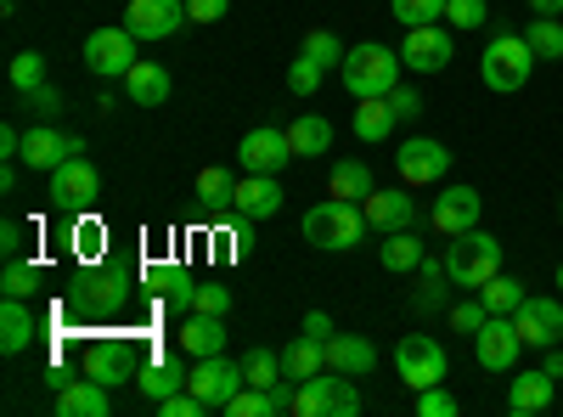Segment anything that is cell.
<instances>
[{
    "label": "cell",
    "mask_w": 563,
    "mask_h": 417,
    "mask_svg": "<svg viewBox=\"0 0 563 417\" xmlns=\"http://www.w3.org/2000/svg\"><path fill=\"white\" fill-rule=\"evenodd\" d=\"M389 12H395L406 29H417V23H440V18H445V0H389Z\"/></svg>",
    "instance_id": "ab89813d"
},
{
    "label": "cell",
    "mask_w": 563,
    "mask_h": 417,
    "mask_svg": "<svg viewBox=\"0 0 563 417\" xmlns=\"http://www.w3.org/2000/svg\"><path fill=\"white\" fill-rule=\"evenodd\" d=\"M231 193H238V180H231V169H220V164L198 169V204L220 209V204H231Z\"/></svg>",
    "instance_id": "8d00e7d4"
},
{
    "label": "cell",
    "mask_w": 563,
    "mask_h": 417,
    "mask_svg": "<svg viewBox=\"0 0 563 417\" xmlns=\"http://www.w3.org/2000/svg\"><path fill=\"white\" fill-rule=\"evenodd\" d=\"M299 57H310V63H321V68H339L350 52H344V40H339L333 29H310L305 45H299Z\"/></svg>",
    "instance_id": "d590c367"
},
{
    "label": "cell",
    "mask_w": 563,
    "mask_h": 417,
    "mask_svg": "<svg viewBox=\"0 0 563 417\" xmlns=\"http://www.w3.org/2000/svg\"><path fill=\"white\" fill-rule=\"evenodd\" d=\"M395 373H400V384H411V389H429V384H445L451 355H445L440 339H429V333H406V339L395 344Z\"/></svg>",
    "instance_id": "8992f818"
},
{
    "label": "cell",
    "mask_w": 563,
    "mask_h": 417,
    "mask_svg": "<svg viewBox=\"0 0 563 417\" xmlns=\"http://www.w3.org/2000/svg\"><path fill=\"white\" fill-rule=\"evenodd\" d=\"M451 57H456V45H451V34H445L440 23H417V29H406L400 63H406L411 74H445Z\"/></svg>",
    "instance_id": "5bb4252c"
},
{
    "label": "cell",
    "mask_w": 563,
    "mask_h": 417,
    "mask_svg": "<svg viewBox=\"0 0 563 417\" xmlns=\"http://www.w3.org/2000/svg\"><path fill=\"white\" fill-rule=\"evenodd\" d=\"M445 283L451 276H422V294H417V310H440L451 294H445Z\"/></svg>",
    "instance_id": "f907efd6"
},
{
    "label": "cell",
    "mask_w": 563,
    "mask_h": 417,
    "mask_svg": "<svg viewBox=\"0 0 563 417\" xmlns=\"http://www.w3.org/2000/svg\"><path fill=\"white\" fill-rule=\"evenodd\" d=\"M52 198L63 215H90L97 209V198H102V175H97V164H90L85 153L79 158H68V164H57L52 169Z\"/></svg>",
    "instance_id": "52a82bcc"
},
{
    "label": "cell",
    "mask_w": 563,
    "mask_h": 417,
    "mask_svg": "<svg viewBox=\"0 0 563 417\" xmlns=\"http://www.w3.org/2000/svg\"><path fill=\"white\" fill-rule=\"evenodd\" d=\"M158 406V417H209V406L192 395V389H175V395H164V400H153Z\"/></svg>",
    "instance_id": "bcb514c9"
},
{
    "label": "cell",
    "mask_w": 563,
    "mask_h": 417,
    "mask_svg": "<svg viewBox=\"0 0 563 417\" xmlns=\"http://www.w3.org/2000/svg\"><path fill=\"white\" fill-rule=\"evenodd\" d=\"M243 378L254 384V389H271V384H282L288 373H282V350H265V344H254L249 355H243Z\"/></svg>",
    "instance_id": "e575fe53"
},
{
    "label": "cell",
    "mask_w": 563,
    "mask_h": 417,
    "mask_svg": "<svg viewBox=\"0 0 563 417\" xmlns=\"http://www.w3.org/2000/svg\"><path fill=\"white\" fill-rule=\"evenodd\" d=\"M321 79H327V68H321V63H310V57H299V63L288 68L294 97H316V90H321Z\"/></svg>",
    "instance_id": "7dc6e473"
},
{
    "label": "cell",
    "mask_w": 563,
    "mask_h": 417,
    "mask_svg": "<svg viewBox=\"0 0 563 417\" xmlns=\"http://www.w3.org/2000/svg\"><path fill=\"white\" fill-rule=\"evenodd\" d=\"M124 97H130L135 108H164V102H169V68L135 63V68L124 74Z\"/></svg>",
    "instance_id": "d4e9b609"
},
{
    "label": "cell",
    "mask_w": 563,
    "mask_h": 417,
    "mask_svg": "<svg viewBox=\"0 0 563 417\" xmlns=\"http://www.w3.org/2000/svg\"><path fill=\"white\" fill-rule=\"evenodd\" d=\"M327 198L366 204V198H372V169H366L361 158H344V164H333V175H327Z\"/></svg>",
    "instance_id": "4dcf8cb0"
},
{
    "label": "cell",
    "mask_w": 563,
    "mask_h": 417,
    "mask_svg": "<svg viewBox=\"0 0 563 417\" xmlns=\"http://www.w3.org/2000/svg\"><path fill=\"white\" fill-rule=\"evenodd\" d=\"M192 310L225 316V310H231V288H220V283H198V305H192Z\"/></svg>",
    "instance_id": "681fc988"
},
{
    "label": "cell",
    "mask_w": 563,
    "mask_h": 417,
    "mask_svg": "<svg viewBox=\"0 0 563 417\" xmlns=\"http://www.w3.org/2000/svg\"><path fill=\"white\" fill-rule=\"evenodd\" d=\"M479 215H485V198H479L474 187H445V193L434 198V209H429V220H434L440 238H462V231H474Z\"/></svg>",
    "instance_id": "e0dca14e"
},
{
    "label": "cell",
    "mask_w": 563,
    "mask_h": 417,
    "mask_svg": "<svg viewBox=\"0 0 563 417\" xmlns=\"http://www.w3.org/2000/svg\"><path fill=\"white\" fill-rule=\"evenodd\" d=\"M238 164L249 175H282L294 164V142H288V130H276V124H260L249 130L243 142H238Z\"/></svg>",
    "instance_id": "4fadbf2b"
},
{
    "label": "cell",
    "mask_w": 563,
    "mask_h": 417,
    "mask_svg": "<svg viewBox=\"0 0 563 417\" xmlns=\"http://www.w3.org/2000/svg\"><path fill=\"white\" fill-rule=\"evenodd\" d=\"M0 158H23V130L18 124H0Z\"/></svg>",
    "instance_id": "11a10c76"
},
{
    "label": "cell",
    "mask_w": 563,
    "mask_h": 417,
    "mask_svg": "<svg viewBox=\"0 0 563 417\" xmlns=\"http://www.w3.org/2000/svg\"><path fill=\"white\" fill-rule=\"evenodd\" d=\"M18 108H29L34 119H57L63 113V90L57 85H34V90H23V97H18Z\"/></svg>",
    "instance_id": "7bdbcfd3"
},
{
    "label": "cell",
    "mask_w": 563,
    "mask_h": 417,
    "mask_svg": "<svg viewBox=\"0 0 563 417\" xmlns=\"http://www.w3.org/2000/svg\"><path fill=\"white\" fill-rule=\"evenodd\" d=\"M0 12H7V18H12V12H18V0H0Z\"/></svg>",
    "instance_id": "680465c9"
},
{
    "label": "cell",
    "mask_w": 563,
    "mask_h": 417,
    "mask_svg": "<svg viewBox=\"0 0 563 417\" xmlns=\"http://www.w3.org/2000/svg\"><path fill=\"white\" fill-rule=\"evenodd\" d=\"M501 271V243L490 238V231H462V238H451L445 249V276L456 288H485L490 276Z\"/></svg>",
    "instance_id": "277c9868"
},
{
    "label": "cell",
    "mask_w": 563,
    "mask_h": 417,
    "mask_svg": "<svg viewBox=\"0 0 563 417\" xmlns=\"http://www.w3.org/2000/svg\"><path fill=\"white\" fill-rule=\"evenodd\" d=\"M180 350L186 355H220L225 350V316H209V310H192L180 321Z\"/></svg>",
    "instance_id": "cb8c5ba5"
},
{
    "label": "cell",
    "mask_w": 563,
    "mask_h": 417,
    "mask_svg": "<svg viewBox=\"0 0 563 417\" xmlns=\"http://www.w3.org/2000/svg\"><path fill=\"white\" fill-rule=\"evenodd\" d=\"M361 215H366V226L372 231H406V226H417V198H411V187H389V193H378L372 187V198L361 204Z\"/></svg>",
    "instance_id": "ffe728a7"
},
{
    "label": "cell",
    "mask_w": 563,
    "mask_h": 417,
    "mask_svg": "<svg viewBox=\"0 0 563 417\" xmlns=\"http://www.w3.org/2000/svg\"><path fill=\"white\" fill-rule=\"evenodd\" d=\"M395 169H400V187H434L451 169V147H440L434 135H411V142L395 147Z\"/></svg>",
    "instance_id": "8fae6325"
},
{
    "label": "cell",
    "mask_w": 563,
    "mask_h": 417,
    "mask_svg": "<svg viewBox=\"0 0 563 417\" xmlns=\"http://www.w3.org/2000/svg\"><path fill=\"white\" fill-rule=\"evenodd\" d=\"M34 85H45V57H40V52L12 57V90L23 97V90H34Z\"/></svg>",
    "instance_id": "f6af8a7d"
},
{
    "label": "cell",
    "mask_w": 563,
    "mask_h": 417,
    "mask_svg": "<svg viewBox=\"0 0 563 417\" xmlns=\"http://www.w3.org/2000/svg\"><path fill=\"white\" fill-rule=\"evenodd\" d=\"M186 0H130L124 7V29L135 40H169L175 29H186Z\"/></svg>",
    "instance_id": "9a60e30c"
},
{
    "label": "cell",
    "mask_w": 563,
    "mask_h": 417,
    "mask_svg": "<svg viewBox=\"0 0 563 417\" xmlns=\"http://www.w3.org/2000/svg\"><path fill=\"white\" fill-rule=\"evenodd\" d=\"M530 68H536V52H530V40L512 34V29H501L485 45V57H479V79H485V90H496V97L525 90L530 85Z\"/></svg>",
    "instance_id": "3957f363"
},
{
    "label": "cell",
    "mask_w": 563,
    "mask_h": 417,
    "mask_svg": "<svg viewBox=\"0 0 563 417\" xmlns=\"http://www.w3.org/2000/svg\"><path fill=\"white\" fill-rule=\"evenodd\" d=\"M158 299H164L169 310H192V305H198V283H192L186 271H169L164 288H158Z\"/></svg>",
    "instance_id": "60d3db41"
},
{
    "label": "cell",
    "mask_w": 563,
    "mask_h": 417,
    "mask_svg": "<svg viewBox=\"0 0 563 417\" xmlns=\"http://www.w3.org/2000/svg\"><path fill=\"white\" fill-rule=\"evenodd\" d=\"M525 40H530L536 63H558L563 57V18H530Z\"/></svg>",
    "instance_id": "836d02e7"
},
{
    "label": "cell",
    "mask_w": 563,
    "mask_h": 417,
    "mask_svg": "<svg viewBox=\"0 0 563 417\" xmlns=\"http://www.w3.org/2000/svg\"><path fill=\"white\" fill-rule=\"evenodd\" d=\"M512 328H519V339L530 350L563 344V299H525L519 310H512Z\"/></svg>",
    "instance_id": "2e32d148"
},
{
    "label": "cell",
    "mask_w": 563,
    "mask_h": 417,
    "mask_svg": "<svg viewBox=\"0 0 563 417\" xmlns=\"http://www.w3.org/2000/svg\"><path fill=\"white\" fill-rule=\"evenodd\" d=\"M485 316H490L485 299H462V305H451V328H456V333H479Z\"/></svg>",
    "instance_id": "c3c4849f"
},
{
    "label": "cell",
    "mask_w": 563,
    "mask_h": 417,
    "mask_svg": "<svg viewBox=\"0 0 563 417\" xmlns=\"http://www.w3.org/2000/svg\"><path fill=\"white\" fill-rule=\"evenodd\" d=\"M305 333L327 344V339H333V316H327V310H310V316H305Z\"/></svg>",
    "instance_id": "9f6ffc18"
},
{
    "label": "cell",
    "mask_w": 563,
    "mask_h": 417,
    "mask_svg": "<svg viewBox=\"0 0 563 417\" xmlns=\"http://www.w3.org/2000/svg\"><path fill=\"white\" fill-rule=\"evenodd\" d=\"M305 243L310 249H321V254H344V249H355L361 238H366V215H361V204H344V198H321L316 209H305Z\"/></svg>",
    "instance_id": "6da1fadb"
},
{
    "label": "cell",
    "mask_w": 563,
    "mask_h": 417,
    "mask_svg": "<svg viewBox=\"0 0 563 417\" xmlns=\"http://www.w3.org/2000/svg\"><path fill=\"white\" fill-rule=\"evenodd\" d=\"M249 378H243V361H225V350L220 355H198V366H192V378H186V389H192L209 411H225V400L238 395Z\"/></svg>",
    "instance_id": "30bf717a"
},
{
    "label": "cell",
    "mask_w": 563,
    "mask_h": 417,
    "mask_svg": "<svg viewBox=\"0 0 563 417\" xmlns=\"http://www.w3.org/2000/svg\"><path fill=\"white\" fill-rule=\"evenodd\" d=\"M23 238H29V231H23L18 220H7V226H0V254H7V260H23V249H29Z\"/></svg>",
    "instance_id": "f5cc1de1"
},
{
    "label": "cell",
    "mask_w": 563,
    "mask_h": 417,
    "mask_svg": "<svg viewBox=\"0 0 563 417\" xmlns=\"http://www.w3.org/2000/svg\"><path fill=\"white\" fill-rule=\"evenodd\" d=\"M485 18H490L485 0H445V23L451 29H485Z\"/></svg>",
    "instance_id": "ee69618b"
},
{
    "label": "cell",
    "mask_w": 563,
    "mask_h": 417,
    "mask_svg": "<svg viewBox=\"0 0 563 417\" xmlns=\"http://www.w3.org/2000/svg\"><path fill=\"white\" fill-rule=\"evenodd\" d=\"M186 378H192V373H186L180 355H158V361H147V366L135 373V384H141V395H147V400H164V395L186 389Z\"/></svg>",
    "instance_id": "484cf974"
},
{
    "label": "cell",
    "mask_w": 563,
    "mask_h": 417,
    "mask_svg": "<svg viewBox=\"0 0 563 417\" xmlns=\"http://www.w3.org/2000/svg\"><path fill=\"white\" fill-rule=\"evenodd\" d=\"M135 34L130 29H90L85 34V68L97 74V79H124L141 57H135Z\"/></svg>",
    "instance_id": "ba28073f"
},
{
    "label": "cell",
    "mask_w": 563,
    "mask_h": 417,
    "mask_svg": "<svg viewBox=\"0 0 563 417\" xmlns=\"http://www.w3.org/2000/svg\"><path fill=\"white\" fill-rule=\"evenodd\" d=\"M225 7H231V0H186V18H192V23H220Z\"/></svg>",
    "instance_id": "816d5d0a"
},
{
    "label": "cell",
    "mask_w": 563,
    "mask_h": 417,
    "mask_svg": "<svg viewBox=\"0 0 563 417\" xmlns=\"http://www.w3.org/2000/svg\"><path fill=\"white\" fill-rule=\"evenodd\" d=\"M225 417H276V406H271V389H254V384H243L238 395L225 400Z\"/></svg>",
    "instance_id": "f35d334b"
},
{
    "label": "cell",
    "mask_w": 563,
    "mask_h": 417,
    "mask_svg": "<svg viewBox=\"0 0 563 417\" xmlns=\"http://www.w3.org/2000/svg\"><path fill=\"white\" fill-rule=\"evenodd\" d=\"M361 411V389L350 373H316L294 389V417H355Z\"/></svg>",
    "instance_id": "5b68a950"
},
{
    "label": "cell",
    "mask_w": 563,
    "mask_h": 417,
    "mask_svg": "<svg viewBox=\"0 0 563 417\" xmlns=\"http://www.w3.org/2000/svg\"><path fill=\"white\" fill-rule=\"evenodd\" d=\"M378 260H384V271H417V265H422V243L411 238V226H406V231H384Z\"/></svg>",
    "instance_id": "d6a6232c"
},
{
    "label": "cell",
    "mask_w": 563,
    "mask_h": 417,
    "mask_svg": "<svg viewBox=\"0 0 563 417\" xmlns=\"http://www.w3.org/2000/svg\"><path fill=\"white\" fill-rule=\"evenodd\" d=\"M282 373H288L294 384H305V378L327 373V344H321V339H310V333H299L288 350H282Z\"/></svg>",
    "instance_id": "f1b7e54d"
},
{
    "label": "cell",
    "mask_w": 563,
    "mask_h": 417,
    "mask_svg": "<svg viewBox=\"0 0 563 417\" xmlns=\"http://www.w3.org/2000/svg\"><path fill=\"white\" fill-rule=\"evenodd\" d=\"M462 400L445 389V384H429V389H417V417H456Z\"/></svg>",
    "instance_id": "b9f144b4"
},
{
    "label": "cell",
    "mask_w": 563,
    "mask_h": 417,
    "mask_svg": "<svg viewBox=\"0 0 563 417\" xmlns=\"http://www.w3.org/2000/svg\"><path fill=\"white\" fill-rule=\"evenodd\" d=\"M141 366H147V361H141V350H135L130 339H102L97 350H90L85 373L97 378V384H108V389H119L124 378H135V373H141Z\"/></svg>",
    "instance_id": "ac0fdd59"
},
{
    "label": "cell",
    "mask_w": 563,
    "mask_h": 417,
    "mask_svg": "<svg viewBox=\"0 0 563 417\" xmlns=\"http://www.w3.org/2000/svg\"><path fill=\"white\" fill-rule=\"evenodd\" d=\"M389 108H395L400 119H417V113H422V97H417L411 85H395V90H389Z\"/></svg>",
    "instance_id": "db71d44e"
},
{
    "label": "cell",
    "mask_w": 563,
    "mask_h": 417,
    "mask_svg": "<svg viewBox=\"0 0 563 417\" xmlns=\"http://www.w3.org/2000/svg\"><path fill=\"white\" fill-rule=\"evenodd\" d=\"M57 411L63 417H108L113 411V395H108V384H97V378H74L68 389H57Z\"/></svg>",
    "instance_id": "603a6c76"
},
{
    "label": "cell",
    "mask_w": 563,
    "mask_h": 417,
    "mask_svg": "<svg viewBox=\"0 0 563 417\" xmlns=\"http://www.w3.org/2000/svg\"><path fill=\"white\" fill-rule=\"evenodd\" d=\"M558 294H563V265H558Z\"/></svg>",
    "instance_id": "91938a15"
},
{
    "label": "cell",
    "mask_w": 563,
    "mask_h": 417,
    "mask_svg": "<svg viewBox=\"0 0 563 417\" xmlns=\"http://www.w3.org/2000/svg\"><path fill=\"white\" fill-rule=\"evenodd\" d=\"M395 108H389V97H361L355 102V135H361V142H389V135H395Z\"/></svg>",
    "instance_id": "83f0119b"
},
{
    "label": "cell",
    "mask_w": 563,
    "mask_h": 417,
    "mask_svg": "<svg viewBox=\"0 0 563 417\" xmlns=\"http://www.w3.org/2000/svg\"><path fill=\"white\" fill-rule=\"evenodd\" d=\"M327 366L333 373H350V378H366L378 366V344L361 339V333H333L327 339Z\"/></svg>",
    "instance_id": "7402d4cb"
},
{
    "label": "cell",
    "mask_w": 563,
    "mask_h": 417,
    "mask_svg": "<svg viewBox=\"0 0 563 417\" xmlns=\"http://www.w3.org/2000/svg\"><path fill=\"white\" fill-rule=\"evenodd\" d=\"M474 355H479L485 373H501V378L519 373L525 339H519V328H512V316H485V328L474 333Z\"/></svg>",
    "instance_id": "9c48e42d"
},
{
    "label": "cell",
    "mask_w": 563,
    "mask_h": 417,
    "mask_svg": "<svg viewBox=\"0 0 563 417\" xmlns=\"http://www.w3.org/2000/svg\"><path fill=\"white\" fill-rule=\"evenodd\" d=\"M479 299H485V310H490V316H512V310H519V305H525L530 294H525V283H519V276L496 271L490 283L479 288Z\"/></svg>",
    "instance_id": "1f68e13d"
},
{
    "label": "cell",
    "mask_w": 563,
    "mask_h": 417,
    "mask_svg": "<svg viewBox=\"0 0 563 417\" xmlns=\"http://www.w3.org/2000/svg\"><path fill=\"white\" fill-rule=\"evenodd\" d=\"M34 310L23 305V299H7V305H0V350H7V355H23L29 344H34Z\"/></svg>",
    "instance_id": "4316f807"
},
{
    "label": "cell",
    "mask_w": 563,
    "mask_h": 417,
    "mask_svg": "<svg viewBox=\"0 0 563 417\" xmlns=\"http://www.w3.org/2000/svg\"><path fill=\"white\" fill-rule=\"evenodd\" d=\"M79 153H85V142H79V135H68V130H57L52 119H40V124L23 130V164H29V169L52 175L57 164H68V158H79Z\"/></svg>",
    "instance_id": "7c38bea8"
},
{
    "label": "cell",
    "mask_w": 563,
    "mask_h": 417,
    "mask_svg": "<svg viewBox=\"0 0 563 417\" xmlns=\"http://www.w3.org/2000/svg\"><path fill=\"white\" fill-rule=\"evenodd\" d=\"M552 395H558V378L547 373V366H536V373H512V384H507V411H512V417H536V411L552 406Z\"/></svg>",
    "instance_id": "44dd1931"
},
{
    "label": "cell",
    "mask_w": 563,
    "mask_h": 417,
    "mask_svg": "<svg viewBox=\"0 0 563 417\" xmlns=\"http://www.w3.org/2000/svg\"><path fill=\"white\" fill-rule=\"evenodd\" d=\"M400 57L389 52V45H378V40H366V45H350V57L339 63V74H344V90L361 102V97H389V90L400 85Z\"/></svg>",
    "instance_id": "7a4b0ae2"
},
{
    "label": "cell",
    "mask_w": 563,
    "mask_h": 417,
    "mask_svg": "<svg viewBox=\"0 0 563 417\" xmlns=\"http://www.w3.org/2000/svg\"><path fill=\"white\" fill-rule=\"evenodd\" d=\"M0 294H7V299L40 294V271H34L29 260H7V271H0Z\"/></svg>",
    "instance_id": "74e56055"
},
{
    "label": "cell",
    "mask_w": 563,
    "mask_h": 417,
    "mask_svg": "<svg viewBox=\"0 0 563 417\" xmlns=\"http://www.w3.org/2000/svg\"><path fill=\"white\" fill-rule=\"evenodd\" d=\"M536 18H563V0H530Z\"/></svg>",
    "instance_id": "6f0895ef"
},
{
    "label": "cell",
    "mask_w": 563,
    "mask_h": 417,
    "mask_svg": "<svg viewBox=\"0 0 563 417\" xmlns=\"http://www.w3.org/2000/svg\"><path fill=\"white\" fill-rule=\"evenodd\" d=\"M288 142H294V158H321L327 147H333V124H327L321 113H299L288 124Z\"/></svg>",
    "instance_id": "f546056e"
},
{
    "label": "cell",
    "mask_w": 563,
    "mask_h": 417,
    "mask_svg": "<svg viewBox=\"0 0 563 417\" xmlns=\"http://www.w3.org/2000/svg\"><path fill=\"white\" fill-rule=\"evenodd\" d=\"M282 180L276 175H249V180H238V193H231V215L238 220H271L276 209H282Z\"/></svg>",
    "instance_id": "d6986e66"
}]
</instances>
